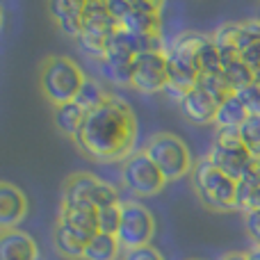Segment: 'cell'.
<instances>
[{
  "instance_id": "cell-1",
  "label": "cell",
  "mask_w": 260,
  "mask_h": 260,
  "mask_svg": "<svg viewBox=\"0 0 260 260\" xmlns=\"http://www.w3.org/2000/svg\"><path fill=\"white\" fill-rule=\"evenodd\" d=\"M137 133L133 108L112 94L99 110L87 114L73 142L89 160L117 165L137 151Z\"/></svg>"
},
{
  "instance_id": "cell-2",
  "label": "cell",
  "mask_w": 260,
  "mask_h": 260,
  "mask_svg": "<svg viewBox=\"0 0 260 260\" xmlns=\"http://www.w3.org/2000/svg\"><path fill=\"white\" fill-rule=\"evenodd\" d=\"M208 35L194 30H185L176 35L167 44V91L178 103L187 91L197 89L199 85V50Z\"/></svg>"
},
{
  "instance_id": "cell-3",
  "label": "cell",
  "mask_w": 260,
  "mask_h": 260,
  "mask_svg": "<svg viewBox=\"0 0 260 260\" xmlns=\"http://www.w3.org/2000/svg\"><path fill=\"white\" fill-rule=\"evenodd\" d=\"M85 80L87 76L82 71V67L76 59L67 57V55H50L41 62L39 87L44 91V96L48 99V103H53V108L73 103V99L78 96Z\"/></svg>"
},
{
  "instance_id": "cell-4",
  "label": "cell",
  "mask_w": 260,
  "mask_h": 260,
  "mask_svg": "<svg viewBox=\"0 0 260 260\" xmlns=\"http://www.w3.org/2000/svg\"><path fill=\"white\" fill-rule=\"evenodd\" d=\"M142 151L148 155V160L160 169L167 183H176V180L185 178L192 174L194 160L189 146L174 133H155L146 139Z\"/></svg>"
},
{
  "instance_id": "cell-5",
  "label": "cell",
  "mask_w": 260,
  "mask_h": 260,
  "mask_svg": "<svg viewBox=\"0 0 260 260\" xmlns=\"http://www.w3.org/2000/svg\"><path fill=\"white\" fill-rule=\"evenodd\" d=\"M192 185L197 197L206 208L215 212H231L238 210L235 208V199H238V180L229 178L224 171L212 167L210 162L203 160L194 162L192 169Z\"/></svg>"
},
{
  "instance_id": "cell-6",
  "label": "cell",
  "mask_w": 260,
  "mask_h": 260,
  "mask_svg": "<svg viewBox=\"0 0 260 260\" xmlns=\"http://www.w3.org/2000/svg\"><path fill=\"white\" fill-rule=\"evenodd\" d=\"M119 30V23L108 12L103 0H85L82 9V32L78 37V48L94 59H101L108 50L110 39Z\"/></svg>"
},
{
  "instance_id": "cell-7",
  "label": "cell",
  "mask_w": 260,
  "mask_h": 260,
  "mask_svg": "<svg viewBox=\"0 0 260 260\" xmlns=\"http://www.w3.org/2000/svg\"><path fill=\"white\" fill-rule=\"evenodd\" d=\"M155 238V217L137 199L121 201V224L117 231V240L123 251L137 247H146Z\"/></svg>"
},
{
  "instance_id": "cell-8",
  "label": "cell",
  "mask_w": 260,
  "mask_h": 260,
  "mask_svg": "<svg viewBox=\"0 0 260 260\" xmlns=\"http://www.w3.org/2000/svg\"><path fill=\"white\" fill-rule=\"evenodd\" d=\"M62 199H71V201H80L85 206L101 210L108 206H117L121 203L119 189L112 187L110 183H105L103 178L89 174V171H76L64 180V197Z\"/></svg>"
},
{
  "instance_id": "cell-9",
  "label": "cell",
  "mask_w": 260,
  "mask_h": 260,
  "mask_svg": "<svg viewBox=\"0 0 260 260\" xmlns=\"http://www.w3.org/2000/svg\"><path fill=\"white\" fill-rule=\"evenodd\" d=\"M121 183L133 197L137 199H146V197H155L165 189L167 180L160 174L155 165L148 160V155L139 148L135 151L128 160L121 162Z\"/></svg>"
},
{
  "instance_id": "cell-10",
  "label": "cell",
  "mask_w": 260,
  "mask_h": 260,
  "mask_svg": "<svg viewBox=\"0 0 260 260\" xmlns=\"http://www.w3.org/2000/svg\"><path fill=\"white\" fill-rule=\"evenodd\" d=\"M167 50H148L139 53L133 62L130 87L139 94H160L167 91Z\"/></svg>"
},
{
  "instance_id": "cell-11",
  "label": "cell",
  "mask_w": 260,
  "mask_h": 260,
  "mask_svg": "<svg viewBox=\"0 0 260 260\" xmlns=\"http://www.w3.org/2000/svg\"><path fill=\"white\" fill-rule=\"evenodd\" d=\"M162 25V5L153 0H130L128 12L121 21V30L137 37L160 35Z\"/></svg>"
},
{
  "instance_id": "cell-12",
  "label": "cell",
  "mask_w": 260,
  "mask_h": 260,
  "mask_svg": "<svg viewBox=\"0 0 260 260\" xmlns=\"http://www.w3.org/2000/svg\"><path fill=\"white\" fill-rule=\"evenodd\" d=\"M57 221L67 229H71L73 233H78L80 238H85L89 242L96 233H99V226H96V210L80 201H71V199H62L59 203V215Z\"/></svg>"
},
{
  "instance_id": "cell-13",
  "label": "cell",
  "mask_w": 260,
  "mask_h": 260,
  "mask_svg": "<svg viewBox=\"0 0 260 260\" xmlns=\"http://www.w3.org/2000/svg\"><path fill=\"white\" fill-rule=\"evenodd\" d=\"M27 217V197L16 185L0 180V231L18 229Z\"/></svg>"
},
{
  "instance_id": "cell-14",
  "label": "cell",
  "mask_w": 260,
  "mask_h": 260,
  "mask_svg": "<svg viewBox=\"0 0 260 260\" xmlns=\"http://www.w3.org/2000/svg\"><path fill=\"white\" fill-rule=\"evenodd\" d=\"M178 108L189 123H197V126H215V117H217L219 103L197 87V89L187 91V94L178 101Z\"/></svg>"
},
{
  "instance_id": "cell-15",
  "label": "cell",
  "mask_w": 260,
  "mask_h": 260,
  "mask_svg": "<svg viewBox=\"0 0 260 260\" xmlns=\"http://www.w3.org/2000/svg\"><path fill=\"white\" fill-rule=\"evenodd\" d=\"M0 260H41L39 244L21 229L0 231Z\"/></svg>"
},
{
  "instance_id": "cell-16",
  "label": "cell",
  "mask_w": 260,
  "mask_h": 260,
  "mask_svg": "<svg viewBox=\"0 0 260 260\" xmlns=\"http://www.w3.org/2000/svg\"><path fill=\"white\" fill-rule=\"evenodd\" d=\"M82 9L85 0H55L48 5V14L62 35L78 39L82 32Z\"/></svg>"
},
{
  "instance_id": "cell-17",
  "label": "cell",
  "mask_w": 260,
  "mask_h": 260,
  "mask_svg": "<svg viewBox=\"0 0 260 260\" xmlns=\"http://www.w3.org/2000/svg\"><path fill=\"white\" fill-rule=\"evenodd\" d=\"M206 160L210 162L212 167H217L219 171H224L229 178L240 180L244 174V169H247L249 160H251V153H249L244 146L224 148V146H215V144H212L208 155H206Z\"/></svg>"
},
{
  "instance_id": "cell-18",
  "label": "cell",
  "mask_w": 260,
  "mask_h": 260,
  "mask_svg": "<svg viewBox=\"0 0 260 260\" xmlns=\"http://www.w3.org/2000/svg\"><path fill=\"white\" fill-rule=\"evenodd\" d=\"M53 247L55 251L59 253L62 258L67 260H82L85 258V247H87V240L80 238L78 233H73L71 229L62 226L57 221L53 229Z\"/></svg>"
},
{
  "instance_id": "cell-19",
  "label": "cell",
  "mask_w": 260,
  "mask_h": 260,
  "mask_svg": "<svg viewBox=\"0 0 260 260\" xmlns=\"http://www.w3.org/2000/svg\"><path fill=\"white\" fill-rule=\"evenodd\" d=\"M212 44L219 48V53L224 57L229 55H240L242 53V30H240V21H229L215 27V32L210 35Z\"/></svg>"
},
{
  "instance_id": "cell-20",
  "label": "cell",
  "mask_w": 260,
  "mask_h": 260,
  "mask_svg": "<svg viewBox=\"0 0 260 260\" xmlns=\"http://www.w3.org/2000/svg\"><path fill=\"white\" fill-rule=\"evenodd\" d=\"M133 62L135 59L117 57V55H103L99 59L101 73L108 82L114 87H130V78H133Z\"/></svg>"
},
{
  "instance_id": "cell-21",
  "label": "cell",
  "mask_w": 260,
  "mask_h": 260,
  "mask_svg": "<svg viewBox=\"0 0 260 260\" xmlns=\"http://www.w3.org/2000/svg\"><path fill=\"white\" fill-rule=\"evenodd\" d=\"M121 244H119L117 235H105L96 233L94 238L87 242L85 258L82 260H121Z\"/></svg>"
},
{
  "instance_id": "cell-22",
  "label": "cell",
  "mask_w": 260,
  "mask_h": 260,
  "mask_svg": "<svg viewBox=\"0 0 260 260\" xmlns=\"http://www.w3.org/2000/svg\"><path fill=\"white\" fill-rule=\"evenodd\" d=\"M85 117H87V114L82 112L76 103H64V105L53 108V123H55V128H57L62 135L71 137V139H76L78 130H80V126L85 123Z\"/></svg>"
},
{
  "instance_id": "cell-23",
  "label": "cell",
  "mask_w": 260,
  "mask_h": 260,
  "mask_svg": "<svg viewBox=\"0 0 260 260\" xmlns=\"http://www.w3.org/2000/svg\"><path fill=\"white\" fill-rule=\"evenodd\" d=\"M249 117L244 103L240 101L238 94H231L229 99H224L217 108L215 117V128H240L244 123V119Z\"/></svg>"
},
{
  "instance_id": "cell-24",
  "label": "cell",
  "mask_w": 260,
  "mask_h": 260,
  "mask_svg": "<svg viewBox=\"0 0 260 260\" xmlns=\"http://www.w3.org/2000/svg\"><path fill=\"white\" fill-rule=\"evenodd\" d=\"M221 76L226 78V82L231 85V89H233V91L244 89L247 85H251V82H253L251 69L247 67V62H244L240 55H229V57H224V69H221Z\"/></svg>"
},
{
  "instance_id": "cell-25",
  "label": "cell",
  "mask_w": 260,
  "mask_h": 260,
  "mask_svg": "<svg viewBox=\"0 0 260 260\" xmlns=\"http://www.w3.org/2000/svg\"><path fill=\"white\" fill-rule=\"evenodd\" d=\"M110 96H112V94H108V91L103 89V85H101V82L87 78L85 85H82L80 91H78V96L73 99V103H76L85 114H89V112H94V110H99L101 105L110 99Z\"/></svg>"
},
{
  "instance_id": "cell-26",
  "label": "cell",
  "mask_w": 260,
  "mask_h": 260,
  "mask_svg": "<svg viewBox=\"0 0 260 260\" xmlns=\"http://www.w3.org/2000/svg\"><path fill=\"white\" fill-rule=\"evenodd\" d=\"M221 69H224V55L219 53V48L212 44L210 35H208V39L203 41L201 50H199V73L201 76H217V73H221Z\"/></svg>"
},
{
  "instance_id": "cell-27",
  "label": "cell",
  "mask_w": 260,
  "mask_h": 260,
  "mask_svg": "<svg viewBox=\"0 0 260 260\" xmlns=\"http://www.w3.org/2000/svg\"><path fill=\"white\" fill-rule=\"evenodd\" d=\"M197 87L206 91L208 96H212L217 103H221V101L229 99L231 94H235L221 73H217V76H199V85H197Z\"/></svg>"
},
{
  "instance_id": "cell-28",
  "label": "cell",
  "mask_w": 260,
  "mask_h": 260,
  "mask_svg": "<svg viewBox=\"0 0 260 260\" xmlns=\"http://www.w3.org/2000/svg\"><path fill=\"white\" fill-rule=\"evenodd\" d=\"M238 130H240L244 148H247L251 155H260V117L258 114H249Z\"/></svg>"
},
{
  "instance_id": "cell-29",
  "label": "cell",
  "mask_w": 260,
  "mask_h": 260,
  "mask_svg": "<svg viewBox=\"0 0 260 260\" xmlns=\"http://www.w3.org/2000/svg\"><path fill=\"white\" fill-rule=\"evenodd\" d=\"M119 224H121V203L96 210V226H99V233L117 235Z\"/></svg>"
},
{
  "instance_id": "cell-30",
  "label": "cell",
  "mask_w": 260,
  "mask_h": 260,
  "mask_svg": "<svg viewBox=\"0 0 260 260\" xmlns=\"http://www.w3.org/2000/svg\"><path fill=\"white\" fill-rule=\"evenodd\" d=\"M235 208L242 210L244 215L260 210V185H242L238 183V199H235Z\"/></svg>"
},
{
  "instance_id": "cell-31",
  "label": "cell",
  "mask_w": 260,
  "mask_h": 260,
  "mask_svg": "<svg viewBox=\"0 0 260 260\" xmlns=\"http://www.w3.org/2000/svg\"><path fill=\"white\" fill-rule=\"evenodd\" d=\"M240 30H242V53L253 48V46H260V18H244V21H240Z\"/></svg>"
},
{
  "instance_id": "cell-32",
  "label": "cell",
  "mask_w": 260,
  "mask_h": 260,
  "mask_svg": "<svg viewBox=\"0 0 260 260\" xmlns=\"http://www.w3.org/2000/svg\"><path fill=\"white\" fill-rule=\"evenodd\" d=\"M235 94L240 96V101L244 103L249 114H258L260 117V82L258 80H253L251 85H247L244 89L235 91Z\"/></svg>"
},
{
  "instance_id": "cell-33",
  "label": "cell",
  "mask_w": 260,
  "mask_h": 260,
  "mask_svg": "<svg viewBox=\"0 0 260 260\" xmlns=\"http://www.w3.org/2000/svg\"><path fill=\"white\" fill-rule=\"evenodd\" d=\"M212 144H215V146H224V148L244 146L238 128H215V139H212Z\"/></svg>"
},
{
  "instance_id": "cell-34",
  "label": "cell",
  "mask_w": 260,
  "mask_h": 260,
  "mask_svg": "<svg viewBox=\"0 0 260 260\" xmlns=\"http://www.w3.org/2000/svg\"><path fill=\"white\" fill-rule=\"evenodd\" d=\"M121 260H165V256H162L153 244H146V247H137V249L123 251Z\"/></svg>"
},
{
  "instance_id": "cell-35",
  "label": "cell",
  "mask_w": 260,
  "mask_h": 260,
  "mask_svg": "<svg viewBox=\"0 0 260 260\" xmlns=\"http://www.w3.org/2000/svg\"><path fill=\"white\" fill-rule=\"evenodd\" d=\"M242 185H260V155H251L247 169H244L242 178L238 180Z\"/></svg>"
},
{
  "instance_id": "cell-36",
  "label": "cell",
  "mask_w": 260,
  "mask_h": 260,
  "mask_svg": "<svg viewBox=\"0 0 260 260\" xmlns=\"http://www.w3.org/2000/svg\"><path fill=\"white\" fill-rule=\"evenodd\" d=\"M240 57L247 62V67L251 69V73H253V80H258L260 82V46H253V48H249V50H244Z\"/></svg>"
},
{
  "instance_id": "cell-37",
  "label": "cell",
  "mask_w": 260,
  "mask_h": 260,
  "mask_svg": "<svg viewBox=\"0 0 260 260\" xmlns=\"http://www.w3.org/2000/svg\"><path fill=\"white\" fill-rule=\"evenodd\" d=\"M247 231L253 238V244H260V210L247 215Z\"/></svg>"
},
{
  "instance_id": "cell-38",
  "label": "cell",
  "mask_w": 260,
  "mask_h": 260,
  "mask_svg": "<svg viewBox=\"0 0 260 260\" xmlns=\"http://www.w3.org/2000/svg\"><path fill=\"white\" fill-rule=\"evenodd\" d=\"M219 260H247V253L244 251H231V253H226V256H221Z\"/></svg>"
},
{
  "instance_id": "cell-39",
  "label": "cell",
  "mask_w": 260,
  "mask_h": 260,
  "mask_svg": "<svg viewBox=\"0 0 260 260\" xmlns=\"http://www.w3.org/2000/svg\"><path fill=\"white\" fill-rule=\"evenodd\" d=\"M244 253H247V260H260V244H253V247Z\"/></svg>"
},
{
  "instance_id": "cell-40",
  "label": "cell",
  "mask_w": 260,
  "mask_h": 260,
  "mask_svg": "<svg viewBox=\"0 0 260 260\" xmlns=\"http://www.w3.org/2000/svg\"><path fill=\"white\" fill-rule=\"evenodd\" d=\"M3 25H5V12H3V7H0V32H3Z\"/></svg>"
},
{
  "instance_id": "cell-41",
  "label": "cell",
  "mask_w": 260,
  "mask_h": 260,
  "mask_svg": "<svg viewBox=\"0 0 260 260\" xmlns=\"http://www.w3.org/2000/svg\"><path fill=\"white\" fill-rule=\"evenodd\" d=\"M189 260H197V258H189Z\"/></svg>"
}]
</instances>
